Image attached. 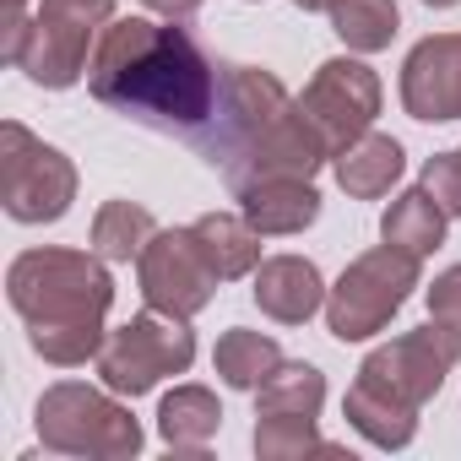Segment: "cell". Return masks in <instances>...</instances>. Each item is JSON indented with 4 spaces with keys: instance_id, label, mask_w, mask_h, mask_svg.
<instances>
[{
    "instance_id": "1",
    "label": "cell",
    "mask_w": 461,
    "mask_h": 461,
    "mask_svg": "<svg viewBox=\"0 0 461 461\" xmlns=\"http://www.w3.org/2000/svg\"><path fill=\"white\" fill-rule=\"evenodd\" d=\"M87 87L104 109L195 141L217 109L222 66L206 60V50L179 23H147L120 17L98 33V50L87 60Z\"/></svg>"
},
{
    "instance_id": "2",
    "label": "cell",
    "mask_w": 461,
    "mask_h": 461,
    "mask_svg": "<svg viewBox=\"0 0 461 461\" xmlns=\"http://www.w3.org/2000/svg\"><path fill=\"white\" fill-rule=\"evenodd\" d=\"M190 147L234 195L261 179H315V168L331 163L299 98H288V87L261 66H222L217 109Z\"/></svg>"
},
{
    "instance_id": "3",
    "label": "cell",
    "mask_w": 461,
    "mask_h": 461,
    "mask_svg": "<svg viewBox=\"0 0 461 461\" xmlns=\"http://www.w3.org/2000/svg\"><path fill=\"white\" fill-rule=\"evenodd\" d=\"M6 299L28 326V348L44 364L77 369L104 348V315L114 304V277L93 250H23L6 272Z\"/></svg>"
},
{
    "instance_id": "4",
    "label": "cell",
    "mask_w": 461,
    "mask_h": 461,
    "mask_svg": "<svg viewBox=\"0 0 461 461\" xmlns=\"http://www.w3.org/2000/svg\"><path fill=\"white\" fill-rule=\"evenodd\" d=\"M461 364V326L429 321L418 331H402L396 342L375 348L358 364V380L348 385L342 418L380 450H402L418 434V407L445 385V375Z\"/></svg>"
},
{
    "instance_id": "5",
    "label": "cell",
    "mask_w": 461,
    "mask_h": 461,
    "mask_svg": "<svg viewBox=\"0 0 461 461\" xmlns=\"http://www.w3.org/2000/svg\"><path fill=\"white\" fill-rule=\"evenodd\" d=\"M39 439L55 456H98V461H125L141 450V423L131 418L125 402H114V391L104 385H82V380H60L39 396Z\"/></svg>"
},
{
    "instance_id": "6",
    "label": "cell",
    "mask_w": 461,
    "mask_h": 461,
    "mask_svg": "<svg viewBox=\"0 0 461 461\" xmlns=\"http://www.w3.org/2000/svg\"><path fill=\"white\" fill-rule=\"evenodd\" d=\"M412 288H418V256L375 245L337 277V288H326V331L337 342H364L391 326V315L412 299Z\"/></svg>"
},
{
    "instance_id": "7",
    "label": "cell",
    "mask_w": 461,
    "mask_h": 461,
    "mask_svg": "<svg viewBox=\"0 0 461 461\" xmlns=\"http://www.w3.org/2000/svg\"><path fill=\"white\" fill-rule=\"evenodd\" d=\"M195 364V331L185 315H163V310H141L131 315L120 331L104 337L98 348V380L114 396H147L158 380L185 375Z\"/></svg>"
},
{
    "instance_id": "8",
    "label": "cell",
    "mask_w": 461,
    "mask_h": 461,
    "mask_svg": "<svg viewBox=\"0 0 461 461\" xmlns=\"http://www.w3.org/2000/svg\"><path fill=\"white\" fill-rule=\"evenodd\" d=\"M77 201V168L28 125H0V206L17 222H60Z\"/></svg>"
},
{
    "instance_id": "9",
    "label": "cell",
    "mask_w": 461,
    "mask_h": 461,
    "mask_svg": "<svg viewBox=\"0 0 461 461\" xmlns=\"http://www.w3.org/2000/svg\"><path fill=\"white\" fill-rule=\"evenodd\" d=\"M114 23V0H39V12L23 33L17 71L39 87H71L87 77V44Z\"/></svg>"
},
{
    "instance_id": "10",
    "label": "cell",
    "mask_w": 461,
    "mask_h": 461,
    "mask_svg": "<svg viewBox=\"0 0 461 461\" xmlns=\"http://www.w3.org/2000/svg\"><path fill=\"white\" fill-rule=\"evenodd\" d=\"M136 277H141V299L163 315H201L217 294V272L195 240V228H158L152 245L141 250L136 261Z\"/></svg>"
},
{
    "instance_id": "11",
    "label": "cell",
    "mask_w": 461,
    "mask_h": 461,
    "mask_svg": "<svg viewBox=\"0 0 461 461\" xmlns=\"http://www.w3.org/2000/svg\"><path fill=\"white\" fill-rule=\"evenodd\" d=\"M299 109L310 114V125L321 131L326 152L337 158L348 141H358L375 125V114H380V77L364 60H348V55L326 60L310 77V87L299 93Z\"/></svg>"
},
{
    "instance_id": "12",
    "label": "cell",
    "mask_w": 461,
    "mask_h": 461,
    "mask_svg": "<svg viewBox=\"0 0 461 461\" xmlns=\"http://www.w3.org/2000/svg\"><path fill=\"white\" fill-rule=\"evenodd\" d=\"M402 109L423 125L461 120V33H429L402 60Z\"/></svg>"
},
{
    "instance_id": "13",
    "label": "cell",
    "mask_w": 461,
    "mask_h": 461,
    "mask_svg": "<svg viewBox=\"0 0 461 461\" xmlns=\"http://www.w3.org/2000/svg\"><path fill=\"white\" fill-rule=\"evenodd\" d=\"M250 294H256L261 315H272L277 326H304L326 304V283H321L315 261H304V256H267L256 267Z\"/></svg>"
},
{
    "instance_id": "14",
    "label": "cell",
    "mask_w": 461,
    "mask_h": 461,
    "mask_svg": "<svg viewBox=\"0 0 461 461\" xmlns=\"http://www.w3.org/2000/svg\"><path fill=\"white\" fill-rule=\"evenodd\" d=\"M331 168H337V185H342L353 201H380V195L402 179L407 152H402V141H396V136L364 131L358 141H348V147L331 158Z\"/></svg>"
},
{
    "instance_id": "15",
    "label": "cell",
    "mask_w": 461,
    "mask_h": 461,
    "mask_svg": "<svg viewBox=\"0 0 461 461\" xmlns=\"http://www.w3.org/2000/svg\"><path fill=\"white\" fill-rule=\"evenodd\" d=\"M240 212L261 234H304L321 217V190L310 179H261V185L240 190Z\"/></svg>"
},
{
    "instance_id": "16",
    "label": "cell",
    "mask_w": 461,
    "mask_h": 461,
    "mask_svg": "<svg viewBox=\"0 0 461 461\" xmlns=\"http://www.w3.org/2000/svg\"><path fill=\"white\" fill-rule=\"evenodd\" d=\"M195 240L212 261V272L228 283V277H256L261 267V228L245 217V212H206L190 222Z\"/></svg>"
},
{
    "instance_id": "17",
    "label": "cell",
    "mask_w": 461,
    "mask_h": 461,
    "mask_svg": "<svg viewBox=\"0 0 461 461\" xmlns=\"http://www.w3.org/2000/svg\"><path fill=\"white\" fill-rule=\"evenodd\" d=\"M445 222H450L445 206L418 185V190H402V195L385 206V217H380V240L423 261V256H434V250L445 245Z\"/></svg>"
},
{
    "instance_id": "18",
    "label": "cell",
    "mask_w": 461,
    "mask_h": 461,
    "mask_svg": "<svg viewBox=\"0 0 461 461\" xmlns=\"http://www.w3.org/2000/svg\"><path fill=\"white\" fill-rule=\"evenodd\" d=\"M222 429V407L206 385H174L158 402V434L168 450H206Z\"/></svg>"
},
{
    "instance_id": "19",
    "label": "cell",
    "mask_w": 461,
    "mask_h": 461,
    "mask_svg": "<svg viewBox=\"0 0 461 461\" xmlns=\"http://www.w3.org/2000/svg\"><path fill=\"white\" fill-rule=\"evenodd\" d=\"M326 375L315 364H277L256 385V418H321Z\"/></svg>"
},
{
    "instance_id": "20",
    "label": "cell",
    "mask_w": 461,
    "mask_h": 461,
    "mask_svg": "<svg viewBox=\"0 0 461 461\" xmlns=\"http://www.w3.org/2000/svg\"><path fill=\"white\" fill-rule=\"evenodd\" d=\"M212 364H217L222 385L256 391V385L283 364V348H277V337H267V331H245V326H234V331H222V337H217Z\"/></svg>"
},
{
    "instance_id": "21",
    "label": "cell",
    "mask_w": 461,
    "mask_h": 461,
    "mask_svg": "<svg viewBox=\"0 0 461 461\" xmlns=\"http://www.w3.org/2000/svg\"><path fill=\"white\" fill-rule=\"evenodd\" d=\"M331 33L353 50V55H380L391 50L396 28H402V12L396 0H331Z\"/></svg>"
},
{
    "instance_id": "22",
    "label": "cell",
    "mask_w": 461,
    "mask_h": 461,
    "mask_svg": "<svg viewBox=\"0 0 461 461\" xmlns=\"http://www.w3.org/2000/svg\"><path fill=\"white\" fill-rule=\"evenodd\" d=\"M152 234H158V222L136 201H104L98 217H93V250L104 261H141V250L152 245Z\"/></svg>"
},
{
    "instance_id": "23",
    "label": "cell",
    "mask_w": 461,
    "mask_h": 461,
    "mask_svg": "<svg viewBox=\"0 0 461 461\" xmlns=\"http://www.w3.org/2000/svg\"><path fill=\"white\" fill-rule=\"evenodd\" d=\"M256 456L294 461V456H342V450L331 439H321L315 418H256Z\"/></svg>"
},
{
    "instance_id": "24",
    "label": "cell",
    "mask_w": 461,
    "mask_h": 461,
    "mask_svg": "<svg viewBox=\"0 0 461 461\" xmlns=\"http://www.w3.org/2000/svg\"><path fill=\"white\" fill-rule=\"evenodd\" d=\"M423 190L445 206V217H461V147L456 152H434L423 163Z\"/></svg>"
},
{
    "instance_id": "25",
    "label": "cell",
    "mask_w": 461,
    "mask_h": 461,
    "mask_svg": "<svg viewBox=\"0 0 461 461\" xmlns=\"http://www.w3.org/2000/svg\"><path fill=\"white\" fill-rule=\"evenodd\" d=\"M429 321H445V326H461V267H445L434 283H429Z\"/></svg>"
},
{
    "instance_id": "26",
    "label": "cell",
    "mask_w": 461,
    "mask_h": 461,
    "mask_svg": "<svg viewBox=\"0 0 461 461\" xmlns=\"http://www.w3.org/2000/svg\"><path fill=\"white\" fill-rule=\"evenodd\" d=\"M28 23H33V17H28V0H6V6H0V55H6V66L17 60Z\"/></svg>"
},
{
    "instance_id": "27",
    "label": "cell",
    "mask_w": 461,
    "mask_h": 461,
    "mask_svg": "<svg viewBox=\"0 0 461 461\" xmlns=\"http://www.w3.org/2000/svg\"><path fill=\"white\" fill-rule=\"evenodd\" d=\"M147 12H158L163 23H190L195 12H201V0H141Z\"/></svg>"
},
{
    "instance_id": "28",
    "label": "cell",
    "mask_w": 461,
    "mask_h": 461,
    "mask_svg": "<svg viewBox=\"0 0 461 461\" xmlns=\"http://www.w3.org/2000/svg\"><path fill=\"white\" fill-rule=\"evenodd\" d=\"M299 12H331V0H294Z\"/></svg>"
},
{
    "instance_id": "29",
    "label": "cell",
    "mask_w": 461,
    "mask_h": 461,
    "mask_svg": "<svg viewBox=\"0 0 461 461\" xmlns=\"http://www.w3.org/2000/svg\"><path fill=\"white\" fill-rule=\"evenodd\" d=\"M423 6H434V12H439V6H461V0H423Z\"/></svg>"
}]
</instances>
